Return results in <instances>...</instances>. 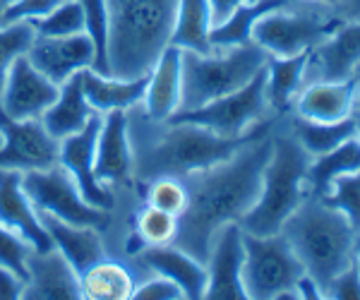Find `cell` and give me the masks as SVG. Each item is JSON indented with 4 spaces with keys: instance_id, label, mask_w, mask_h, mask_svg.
Segmentation results:
<instances>
[{
    "instance_id": "1",
    "label": "cell",
    "mask_w": 360,
    "mask_h": 300,
    "mask_svg": "<svg viewBox=\"0 0 360 300\" xmlns=\"http://www.w3.org/2000/svg\"><path fill=\"white\" fill-rule=\"evenodd\" d=\"M269 157L271 137L264 132L238 149L231 159L180 178L188 193V204L178 216L173 245L207 262L214 233L224 223L240 221L257 202Z\"/></svg>"
},
{
    "instance_id": "2",
    "label": "cell",
    "mask_w": 360,
    "mask_h": 300,
    "mask_svg": "<svg viewBox=\"0 0 360 300\" xmlns=\"http://www.w3.org/2000/svg\"><path fill=\"white\" fill-rule=\"evenodd\" d=\"M283 238L291 243L305 274L319 286L322 296L329 284L353 262L358 250V233L339 209L324 204L317 195L303 204L281 226Z\"/></svg>"
},
{
    "instance_id": "3",
    "label": "cell",
    "mask_w": 360,
    "mask_h": 300,
    "mask_svg": "<svg viewBox=\"0 0 360 300\" xmlns=\"http://www.w3.org/2000/svg\"><path fill=\"white\" fill-rule=\"evenodd\" d=\"M264 132H269V123L240 137H224L193 123H168V128L152 144H147L135 161L137 176L139 181L152 183L161 176L185 178L190 173L212 169Z\"/></svg>"
},
{
    "instance_id": "4",
    "label": "cell",
    "mask_w": 360,
    "mask_h": 300,
    "mask_svg": "<svg viewBox=\"0 0 360 300\" xmlns=\"http://www.w3.org/2000/svg\"><path fill=\"white\" fill-rule=\"evenodd\" d=\"M178 0H142L125 10L111 13L108 65L120 79L149 74L171 41Z\"/></svg>"
},
{
    "instance_id": "5",
    "label": "cell",
    "mask_w": 360,
    "mask_h": 300,
    "mask_svg": "<svg viewBox=\"0 0 360 300\" xmlns=\"http://www.w3.org/2000/svg\"><path fill=\"white\" fill-rule=\"evenodd\" d=\"M310 154L295 135L271 137V157L262 173V190L252 209L240 219V228L252 235L281 233L286 219L307 197V166Z\"/></svg>"
},
{
    "instance_id": "6",
    "label": "cell",
    "mask_w": 360,
    "mask_h": 300,
    "mask_svg": "<svg viewBox=\"0 0 360 300\" xmlns=\"http://www.w3.org/2000/svg\"><path fill=\"white\" fill-rule=\"evenodd\" d=\"M221 53L183 51V96L180 111H193L205 103L245 86L266 65L269 56L255 41L219 48Z\"/></svg>"
},
{
    "instance_id": "7",
    "label": "cell",
    "mask_w": 360,
    "mask_h": 300,
    "mask_svg": "<svg viewBox=\"0 0 360 300\" xmlns=\"http://www.w3.org/2000/svg\"><path fill=\"white\" fill-rule=\"evenodd\" d=\"M245 262H243V286L248 298H276L283 291H295V284L305 274L298 255L283 233L252 235L243 230Z\"/></svg>"
},
{
    "instance_id": "8",
    "label": "cell",
    "mask_w": 360,
    "mask_h": 300,
    "mask_svg": "<svg viewBox=\"0 0 360 300\" xmlns=\"http://www.w3.org/2000/svg\"><path fill=\"white\" fill-rule=\"evenodd\" d=\"M22 190L39 214L91 228H103L108 223V211L91 207L82 197L72 176L60 164L22 173Z\"/></svg>"
},
{
    "instance_id": "9",
    "label": "cell",
    "mask_w": 360,
    "mask_h": 300,
    "mask_svg": "<svg viewBox=\"0 0 360 300\" xmlns=\"http://www.w3.org/2000/svg\"><path fill=\"white\" fill-rule=\"evenodd\" d=\"M266 65L252 79L226 96L193 111H178L166 123H193L224 137H240L250 132L266 111Z\"/></svg>"
},
{
    "instance_id": "10",
    "label": "cell",
    "mask_w": 360,
    "mask_h": 300,
    "mask_svg": "<svg viewBox=\"0 0 360 300\" xmlns=\"http://www.w3.org/2000/svg\"><path fill=\"white\" fill-rule=\"evenodd\" d=\"M293 5L271 10V13H266L255 22L252 41L262 46L266 56L288 58L310 51L319 41L332 37L336 29L346 22L344 17H319L317 13H310V10L298 13V10H291Z\"/></svg>"
},
{
    "instance_id": "11",
    "label": "cell",
    "mask_w": 360,
    "mask_h": 300,
    "mask_svg": "<svg viewBox=\"0 0 360 300\" xmlns=\"http://www.w3.org/2000/svg\"><path fill=\"white\" fill-rule=\"evenodd\" d=\"M0 169L39 171L58 164L60 142L44 128L41 118L15 120L0 108Z\"/></svg>"
},
{
    "instance_id": "12",
    "label": "cell",
    "mask_w": 360,
    "mask_h": 300,
    "mask_svg": "<svg viewBox=\"0 0 360 300\" xmlns=\"http://www.w3.org/2000/svg\"><path fill=\"white\" fill-rule=\"evenodd\" d=\"M243 262H245V245H243V228L238 221L224 223L214 233L212 247L207 257V288L209 300H245L243 286Z\"/></svg>"
},
{
    "instance_id": "13",
    "label": "cell",
    "mask_w": 360,
    "mask_h": 300,
    "mask_svg": "<svg viewBox=\"0 0 360 300\" xmlns=\"http://www.w3.org/2000/svg\"><path fill=\"white\" fill-rule=\"evenodd\" d=\"M98 130H101V113H91V118L86 120V125L77 132V135L60 140L58 164L72 176V181L77 183L82 197L89 202L91 207L111 211L113 195H111V190L106 188V183L98 181L96 171H94Z\"/></svg>"
},
{
    "instance_id": "14",
    "label": "cell",
    "mask_w": 360,
    "mask_h": 300,
    "mask_svg": "<svg viewBox=\"0 0 360 300\" xmlns=\"http://www.w3.org/2000/svg\"><path fill=\"white\" fill-rule=\"evenodd\" d=\"M58 94L60 86L51 82L41 70H37L27 56H20L5 77L0 108L15 120H34L49 111Z\"/></svg>"
},
{
    "instance_id": "15",
    "label": "cell",
    "mask_w": 360,
    "mask_h": 300,
    "mask_svg": "<svg viewBox=\"0 0 360 300\" xmlns=\"http://www.w3.org/2000/svg\"><path fill=\"white\" fill-rule=\"evenodd\" d=\"M27 58L37 70L60 86L77 72L94 65V46L84 32L72 37H37Z\"/></svg>"
},
{
    "instance_id": "16",
    "label": "cell",
    "mask_w": 360,
    "mask_h": 300,
    "mask_svg": "<svg viewBox=\"0 0 360 300\" xmlns=\"http://www.w3.org/2000/svg\"><path fill=\"white\" fill-rule=\"evenodd\" d=\"M0 223L37 252L53 247L51 235L46 233L41 216L22 190V173L0 169Z\"/></svg>"
},
{
    "instance_id": "17",
    "label": "cell",
    "mask_w": 360,
    "mask_h": 300,
    "mask_svg": "<svg viewBox=\"0 0 360 300\" xmlns=\"http://www.w3.org/2000/svg\"><path fill=\"white\" fill-rule=\"evenodd\" d=\"M22 298L29 300H77L82 298L79 276L56 247L32 250L27 257V281Z\"/></svg>"
},
{
    "instance_id": "18",
    "label": "cell",
    "mask_w": 360,
    "mask_h": 300,
    "mask_svg": "<svg viewBox=\"0 0 360 300\" xmlns=\"http://www.w3.org/2000/svg\"><path fill=\"white\" fill-rule=\"evenodd\" d=\"M360 65V20H346L332 37L310 48L307 70L315 79L341 82L358 72Z\"/></svg>"
},
{
    "instance_id": "19",
    "label": "cell",
    "mask_w": 360,
    "mask_h": 300,
    "mask_svg": "<svg viewBox=\"0 0 360 300\" xmlns=\"http://www.w3.org/2000/svg\"><path fill=\"white\" fill-rule=\"evenodd\" d=\"M135 169V154L127 130V111L101 113V130L96 137L94 171L101 183H118L130 178Z\"/></svg>"
},
{
    "instance_id": "20",
    "label": "cell",
    "mask_w": 360,
    "mask_h": 300,
    "mask_svg": "<svg viewBox=\"0 0 360 300\" xmlns=\"http://www.w3.org/2000/svg\"><path fill=\"white\" fill-rule=\"evenodd\" d=\"M183 96V51L176 46H166L154 67L147 74L144 89V111L154 123H166L180 111Z\"/></svg>"
},
{
    "instance_id": "21",
    "label": "cell",
    "mask_w": 360,
    "mask_h": 300,
    "mask_svg": "<svg viewBox=\"0 0 360 300\" xmlns=\"http://www.w3.org/2000/svg\"><path fill=\"white\" fill-rule=\"evenodd\" d=\"M139 262L152 274L166 276L180 286L185 298L200 300L205 298L207 288V264L195 259L190 252L180 250L178 245H147L139 250Z\"/></svg>"
},
{
    "instance_id": "22",
    "label": "cell",
    "mask_w": 360,
    "mask_h": 300,
    "mask_svg": "<svg viewBox=\"0 0 360 300\" xmlns=\"http://www.w3.org/2000/svg\"><path fill=\"white\" fill-rule=\"evenodd\" d=\"M360 91V77L353 74L341 82L315 79L295 101V111L300 118L317 120V123H336L353 115Z\"/></svg>"
},
{
    "instance_id": "23",
    "label": "cell",
    "mask_w": 360,
    "mask_h": 300,
    "mask_svg": "<svg viewBox=\"0 0 360 300\" xmlns=\"http://www.w3.org/2000/svg\"><path fill=\"white\" fill-rule=\"evenodd\" d=\"M39 216H41L46 233L51 235V243H53L56 250L68 259L70 267L75 269L77 276H82L91 264L101 262V259L106 257L101 235L96 233V228L68 223L49 214H39Z\"/></svg>"
},
{
    "instance_id": "24",
    "label": "cell",
    "mask_w": 360,
    "mask_h": 300,
    "mask_svg": "<svg viewBox=\"0 0 360 300\" xmlns=\"http://www.w3.org/2000/svg\"><path fill=\"white\" fill-rule=\"evenodd\" d=\"M77 77L86 96V103L96 113L130 111L132 106H137L144 99V89H147V74L135 79H120L113 77V74H101L86 67Z\"/></svg>"
},
{
    "instance_id": "25",
    "label": "cell",
    "mask_w": 360,
    "mask_h": 300,
    "mask_svg": "<svg viewBox=\"0 0 360 300\" xmlns=\"http://www.w3.org/2000/svg\"><path fill=\"white\" fill-rule=\"evenodd\" d=\"M212 29L214 20L209 0H178L168 46H176L180 51H190V53L209 56L214 53Z\"/></svg>"
},
{
    "instance_id": "26",
    "label": "cell",
    "mask_w": 360,
    "mask_h": 300,
    "mask_svg": "<svg viewBox=\"0 0 360 300\" xmlns=\"http://www.w3.org/2000/svg\"><path fill=\"white\" fill-rule=\"evenodd\" d=\"M79 74V72H77ZM75 74L72 79H68L65 84H60V94L51 103L49 111L41 115L44 128L56 137L58 142L65 137L77 135L79 130L86 125V120L91 118V106L86 103V96L79 84V77Z\"/></svg>"
},
{
    "instance_id": "27",
    "label": "cell",
    "mask_w": 360,
    "mask_h": 300,
    "mask_svg": "<svg viewBox=\"0 0 360 300\" xmlns=\"http://www.w3.org/2000/svg\"><path fill=\"white\" fill-rule=\"evenodd\" d=\"M293 3L295 0H243L221 25H217L212 29L214 51L252 41V27L259 17H264L266 13H271V10L288 8V5H293Z\"/></svg>"
},
{
    "instance_id": "28",
    "label": "cell",
    "mask_w": 360,
    "mask_h": 300,
    "mask_svg": "<svg viewBox=\"0 0 360 300\" xmlns=\"http://www.w3.org/2000/svg\"><path fill=\"white\" fill-rule=\"evenodd\" d=\"M307 60H310V51L288 58L269 56L266 60V103L271 108L281 113L291 108L307 72Z\"/></svg>"
},
{
    "instance_id": "29",
    "label": "cell",
    "mask_w": 360,
    "mask_h": 300,
    "mask_svg": "<svg viewBox=\"0 0 360 300\" xmlns=\"http://www.w3.org/2000/svg\"><path fill=\"white\" fill-rule=\"evenodd\" d=\"M360 173V135L351 137L344 144L327 154H319L307 166V188L312 195L322 197L332 190L334 181L341 176Z\"/></svg>"
},
{
    "instance_id": "30",
    "label": "cell",
    "mask_w": 360,
    "mask_h": 300,
    "mask_svg": "<svg viewBox=\"0 0 360 300\" xmlns=\"http://www.w3.org/2000/svg\"><path fill=\"white\" fill-rule=\"evenodd\" d=\"M82 298L86 300H127L135 293V279L118 262H101L91 264L79 276Z\"/></svg>"
},
{
    "instance_id": "31",
    "label": "cell",
    "mask_w": 360,
    "mask_h": 300,
    "mask_svg": "<svg viewBox=\"0 0 360 300\" xmlns=\"http://www.w3.org/2000/svg\"><path fill=\"white\" fill-rule=\"evenodd\" d=\"M293 135L298 137V142L305 147V152L310 157H319L336 149L339 144L358 135V123L356 118H344L336 123H317V120H307L295 115L293 120Z\"/></svg>"
},
{
    "instance_id": "32",
    "label": "cell",
    "mask_w": 360,
    "mask_h": 300,
    "mask_svg": "<svg viewBox=\"0 0 360 300\" xmlns=\"http://www.w3.org/2000/svg\"><path fill=\"white\" fill-rule=\"evenodd\" d=\"M84 10V34L94 46V65L91 70L111 74L108 65V37H111V10L106 0H79Z\"/></svg>"
},
{
    "instance_id": "33",
    "label": "cell",
    "mask_w": 360,
    "mask_h": 300,
    "mask_svg": "<svg viewBox=\"0 0 360 300\" xmlns=\"http://www.w3.org/2000/svg\"><path fill=\"white\" fill-rule=\"evenodd\" d=\"M176 233H178V216L147 204L135 219V233H132L127 250L137 252V247L142 250L147 245H168L173 243Z\"/></svg>"
},
{
    "instance_id": "34",
    "label": "cell",
    "mask_w": 360,
    "mask_h": 300,
    "mask_svg": "<svg viewBox=\"0 0 360 300\" xmlns=\"http://www.w3.org/2000/svg\"><path fill=\"white\" fill-rule=\"evenodd\" d=\"M37 37H72L84 32V10L79 0H63L49 15L32 20Z\"/></svg>"
},
{
    "instance_id": "35",
    "label": "cell",
    "mask_w": 360,
    "mask_h": 300,
    "mask_svg": "<svg viewBox=\"0 0 360 300\" xmlns=\"http://www.w3.org/2000/svg\"><path fill=\"white\" fill-rule=\"evenodd\" d=\"M37 32L29 22H15V25L0 27V94H3L5 77H8L10 67L20 56H27L32 48Z\"/></svg>"
},
{
    "instance_id": "36",
    "label": "cell",
    "mask_w": 360,
    "mask_h": 300,
    "mask_svg": "<svg viewBox=\"0 0 360 300\" xmlns=\"http://www.w3.org/2000/svg\"><path fill=\"white\" fill-rule=\"evenodd\" d=\"M324 204L339 209L341 214L348 219L353 230L360 235V173H351V176H341L334 181L332 190L319 197Z\"/></svg>"
},
{
    "instance_id": "37",
    "label": "cell",
    "mask_w": 360,
    "mask_h": 300,
    "mask_svg": "<svg viewBox=\"0 0 360 300\" xmlns=\"http://www.w3.org/2000/svg\"><path fill=\"white\" fill-rule=\"evenodd\" d=\"M147 204H152L161 211H168V214H173V216H180L185 204H188V193H185L183 181L173 176L154 178V181L149 183Z\"/></svg>"
},
{
    "instance_id": "38",
    "label": "cell",
    "mask_w": 360,
    "mask_h": 300,
    "mask_svg": "<svg viewBox=\"0 0 360 300\" xmlns=\"http://www.w3.org/2000/svg\"><path fill=\"white\" fill-rule=\"evenodd\" d=\"M29 252H32V247H29L20 235H15L13 230H8L0 223V264L8 267L10 272H15L22 281H27Z\"/></svg>"
},
{
    "instance_id": "39",
    "label": "cell",
    "mask_w": 360,
    "mask_h": 300,
    "mask_svg": "<svg viewBox=\"0 0 360 300\" xmlns=\"http://www.w3.org/2000/svg\"><path fill=\"white\" fill-rule=\"evenodd\" d=\"M60 3L63 0H13L3 13V25L39 20V17L49 15Z\"/></svg>"
},
{
    "instance_id": "40",
    "label": "cell",
    "mask_w": 360,
    "mask_h": 300,
    "mask_svg": "<svg viewBox=\"0 0 360 300\" xmlns=\"http://www.w3.org/2000/svg\"><path fill=\"white\" fill-rule=\"evenodd\" d=\"M324 298H336V300H360V269L356 264V257L348 267L341 272L336 279L329 284Z\"/></svg>"
},
{
    "instance_id": "41",
    "label": "cell",
    "mask_w": 360,
    "mask_h": 300,
    "mask_svg": "<svg viewBox=\"0 0 360 300\" xmlns=\"http://www.w3.org/2000/svg\"><path fill=\"white\" fill-rule=\"evenodd\" d=\"M132 298L135 300H180V298H185V293L180 291V286L173 284L171 279L156 274V279H149L147 284L135 286Z\"/></svg>"
},
{
    "instance_id": "42",
    "label": "cell",
    "mask_w": 360,
    "mask_h": 300,
    "mask_svg": "<svg viewBox=\"0 0 360 300\" xmlns=\"http://www.w3.org/2000/svg\"><path fill=\"white\" fill-rule=\"evenodd\" d=\"M22 291H25V281H22L15 272H10L8 267L0 264V300L22 298Z\"/></svg>"
},
{
    "instance_id": "43",
    "label": "cell",
    "mask_w": 360,
    "mask_h": 300,
    "mask_svg": "<svg viewBox=\"0 0 360 300\" xmlns=\"http://www.w3.org/2000/svg\"><path fill=\"white\" fill-rule=\"evenodd\" d=\"M243 0H209V5H212V20H214V27L221 25V22L229 17L233 10L240 5Z\"/></svg>"
},
{
    "instance_id": "44",
    "label": "cell",
    "mask_w": 360,
    "mask_h": 300,
    "mask_svg": "<svg viewBox=\"0 0 360 300\" xmlns=\"http://www.w3.org/2000/svg\"><path fill=\"white\" fill-rule=\"evenodd\" d=\"M295 291H298V296H300V298H310V300L324 298V296H322V291H319V286H317L315 281H312L307 274L300 276V281L295 284Z\"/></svg>"
},
{
    "instance_id": "45",
    "label": "cell",
    "mask_w": 360,
    "mask_h": 300,
    "mask_svg": "<svg viewBox=\"0 0 360 300\" xmlns=\"http://www.w3.org/2000/svg\"><path fill=\"white\" fill-rule=\"evenodd\" d=\"M341 8H344V20H360V0H346Z\"/></svg>"
},
{
    "instance_id": "46",
    "label": "cell",
    "mask_w": 360,
    "mask_h": 300,
    "mask_svg": "<svg viewBox=\"0 0 360 300\" xmlns=\"http://www.w3.org/2000/svg\"><path fill=\"white\" fill-rule=\"evenodd\" d=\"M310 3H319V5H324V8H332V5H344L346 0H310Z\"/></svg>"
},
{
    "instance_id": "47",
    "label": "cell",
    "mask_w": 360,
    "mask_h": 300,
    "mask_svg": "<svg viewBox=\"0 0 360 300\" xmlns=\"http://www.w3.org/2000/svg\"><path fill=\"white\" fill-rule=\"evenodd\" d=\"M13 3V0H0V27H3V13H5V8Z\"/></svg>"
},
{
    "instance_id": "48",
    "label": "cell",
    "mask_w": 360,
    "mask_h": 300,
    "mask_svg": "<svg viewBox=\"0 0 360 300\" xmlns=\"http://www.w3.org/2000/svg\"><path fill=\"white\" fill-rule=\"evenodd\" d=\"M353 118H356V123H358V135H360V111L353 113Z\"/></svg>"
},
{
    "instance_id": "49",
    "label": "cell",
    "mask_w": 360,
    "mask_h": 300,
    "mask_svg": "<svg viewBox=\"0 0 360 300\" xmlns=\"http://www.w3.org/2000/svg\"><path fill=\"white\" fill-rule=\"evenodd\" d=\"M356 264H358V269H360V243H358V250H356Z\"/></svg>"
},
{
    "instance_id": "50",
    "label": "cell",
    "mask_w": 360,
    "mask_h": 300,
    "mask_svg": "<svg viewBox=\"0 0 360 300\" xmlns=\"http://www.w3.org/2000/svg\"><path fill=\"white\" fill-rule=\"evenodd\" d=\"M358 67H360V65H358ZM356 74H358V77H360V72H356Z\"/></svg>"
},
{
    "instance_id": "51",
    "label": "cell",
    "mask_w": 360,
    "mask_h": 300,
    "mask_svg": "<svg viewBox=\"0 0 360 300\" xmlns=\"http://www.w3.org/2000/svg\"><path fill=\"white\" fill-rule=\"evenodd\" d=\"M358 243H360V235H358Z\"/></svg>"
},
{
    "instance_id": "52",
    "label": "cell",
    "mask_w": 360,
    "mask_h": 300,
    "mask_svg": "<svg viewBox=\"0 0 360 300\" xmlns=\"http://www.w3.org/2000/svg\"><path fill=\"white\" fill-rule=\"evenodd\" d=\"M0 142H3V140H0Z\"/></svg>"
}]
</instances>
